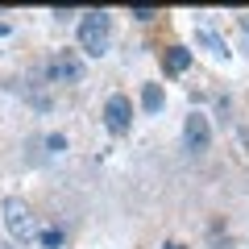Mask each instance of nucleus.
I'll use <instances>...</instances> for the list:
<instances>
[{
  "instance_id": "1",
  "label": "nucleus",
  "mask_w": 249,
  "mask_h": 249,
  "mask_svg": "<svg viewBox=\"0 0 249 249\" xmlns=\"http://www.w3.org/2000/svg\"><path fill=\"white\" fill-rule=\"evenodd\" d=\"M108 37H112V17H108L104 9H91L88 17L79 21V46L91 58H100V54L108 50Z\"/></svg>"
},
{
  "instance_id": "11",
  "label": "nucleus",
  "mask_w": 249,
  "mask_h": 249,
  "mask_svg": "<svg viewBox=\"0 0 249 249\" xmlns=\"http://www.w3.org/2000/svg\"><path fill=\"white\" fill-rule=\"evenodd\" d=\"M4 34H9V25H4V21H0V37H4Z\"/></svg>"
},
{
  "instance_id": "6",
  "label": "nucleus",
  "mask_w": 249,
  "mask_h": 249,
  "mask_svg": "<svg viewBox=\"0 0 249 249\" xmlns=\"http://www.w3.org/2000/svg\"><path fill=\"white\" fill-rule=\"evenodd\" d=\"M162 67H166L170 75H183L187 67H191V50H187V46H170V50L162 54Z\"/></svg>"
},
{
  "instance_id": "4",
  "label": "nucleus",
  "mask_w": 249,
  "mask_h": 249,
  "mask_svg": "<svg viewBox=\"0 0 249 249\" xmlns=\"http://www.w3.org/2000/svg\"><path fill=\"white\" fill-rule=\"evenodd\" d=\"M183 145H187V154H204L208 145H212V124H208L204 112H191V116H187V124H183Z\"/></svg>"
},
{
  "instance_id": "12",
  "label": "nucleus",
  "mask_w": 249,
  "mask_h": 249,
  "mask_svg": "<svg viewBox=\"0 0 249 249\" xmlns=\"http://www.w3.org/2000/svg\"><path fill=\"white\" fill-rule=\"evenodd\" d=\"M0 249H17V245H9V241H4V245H0Z\"/></svg>"
},
{
  "instance_id": "13",
  "label": "nucleus",
  "mask_w": 249,
  "mask_h": 249,
  "mask_svg": "<svg viewBox=\"0 0 249 249\" xmlns=\"http://www.w3.org/2000/svg\"><path fill=\"white\" fill-rule=\"evenodd\" d=\"M166 249H183V245H166Z\"/></svg>"
},
{
  "instance_id": "7",
  "label": "nucleus",
  "mask_w": 249,
  "mask_h": 249,
  "mask_svg": "<svg viewBox=\"0 0 249 249\" xmlns=\"http://www.w3.org/2000/svg\"><path fill=\"white\" fill-rule=\"evenodd\" d=\"M142 108H145V112H158V108H162V88H158V83H145V88H142Z\"/></svg>"
},
{
  "instance_id": "8",
  "label": "nucleus",
  "mask_w": 249,
  "mask_h": 249,
  "mask_svg": "<svg viewBox=\"0 0 249 249\" xmlns=\"http://www.w3.org/2000/svg\"><path fill=\"white\" fill-rule=\"evenodd\" d=\"M133 17H137V21H150V17H158V9H150V4H142V9H133Z\"/></svg>"
},
{
  "instance_id": "9",
  "label": "nucleus",
  "mask_w": 249,
  "mask_h": 249,
  "mask_svg": "<svg viewBox=\"0 0 249 249\" xmlns=\"http://www.w3.org/2000/svg\"><path fill=\"white\" fill-rule=\"evenodd\" d=\"M37 237H42L50 249H58V245H62V237H58V232H37Z\"/></svg>"
},
{
  "instance_id": "5",
  "label": "nucleus",
  "mask_w": 249,
  "mask_h": 249,
  "mask_svg": "<svg viewBox=\"0 0 249 249\" xmlns=\"http://www.w3.org/2000/svg\"><path fill=\"white\" fill-rule=\"evenodd\" d=\"M104 124H108V133H129V124H133V104H129V96H108L104 104Z\"/></svg>"
},
{
  "instance_id": "2",
  "label": "nucleus",
  "mask_w": 249,
  "mask_h": 249,
  "mask_svg": "<svg viewBox=\"0 0 249 249\" xmlns=\"http://www.w3.org/2000/svg\"><path fill=\"white\" fill-rule=\"evenodd\" d=\"M4 224H9L13 241H37V224H34V208L25 199L9 196L4 199Z\"/></svg>"
},
{
  "instance_id": "10",
  "label": "nucleus",
  "mask_w": 249,
  "mask_h": 249,
  "mask_svg": "<svg viewBox=\"0 0 249 249\" xmlns=\"http://www.w3.org/2000/svg\"><path fill=\"white\" fill-rule=\"evenodd\" d=\"M241 34H245V46H249V13L241 17Z\"/></svg>"
},
{
  "instance_id": "3",
  "label": "nucleus",
  "mask_w": 249,
  "mask_h": 249,
  "mask_svg": "<svg viewBox=\"0 0 249 249\" xmlns=\"http://www.w3.org/2000/svg\"><path fill=\"white\" fill-rule=\"evenodd\" d=\"M42 75L50 83H79L83 79V58L71 54V50H58V54H50L42 62Z\"/></svg>"
}]
</instances>
